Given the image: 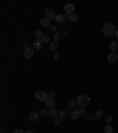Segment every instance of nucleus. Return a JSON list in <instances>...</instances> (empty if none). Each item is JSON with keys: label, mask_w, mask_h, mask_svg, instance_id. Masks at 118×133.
Wrapping results in <instances>:
<instances>
[{"label": "nucleus", "mask_w": 118, "mask_h": 133, "mask_svg": "<svg viewBox=\"0 0 118 133\" xmlns=\"http://www.w3.org/2000/svg\"><path fill=\"white\" fill-rule=\"evenodd\" d=\"M13 133H25V132H24L21 128H17V129H14L13 131Z\"/></svg>", "instance_id": "7c9ffc66"}, {"label": "nucleus", "mask_w": 118, "mask_h": 133, "mask_svg": "<svg viewBox=\"0 0 118 133\" xmlns=\"http://www.w3.org/2000/svg\"><path fill=\"white\" fill-rule=\"evenodd\" d=\"M77 101L76 100H70L68 101V107L70 108H72V109H76V107H77Z\"/></svg>", "instance_id": "f3484780"}, {"label": "nucleus", "mask_w": 118, "mask_h": 133, "mask_svg": "<svg viewBox=\"0 0 118 133\" xmlns=\"http://www.w3.org/2000/svg\"><path fill=\"white\" fill-rule=\"evenodd\" d=\"M115 35H116V38H117V39H118V29H117V30H116V33H115Z\"/></svg>", "instance_id": "72a5a7b5"}, {"label": "nucleus", "mask_w": 118, "mask_h": 133, "mask_svg": "<svg viewBox=\"0 0 118 133\" xmlns=\"http://www.w3.org/2000/svg\"><path fill=\"white\" fill-rule=\"evenodd\" d=\"M68 18H70L71 22H77V20H78V14L77 13H72V14H70V17H68Z\"/></svg>", "instance_id": "412c9836"}, {"label": "nucleus", "mask_w": 118, "mask_h": 133, "mask_svg": "<svg viewBox=\"0 0 118 133\" xmlns=\"http://www.w3.org/2000/svg\"><path fill=\"white\" fill-rule=\"evenodd\" d=\"M79 116H80V112H79V109H73L72 113H71V118H72V120H77Z\"/></svg>", "instance_id": "9b49d317"}, {"label": "nucleus", "mask_w": 118, "mask_h": 133, "mask_svg": "<svg viewBox=\"0 0 118 133\" xmlns=\"http://www.w3.org/2000/svg\"><path fill=\"white\" fill-rule=\"evenodd\" d=\"M60 37H61V36H60V33H59V32L53 33V39H55L56 42H58L59 39H60Z\"/></svg>", "instance_id": "393cba45"}, {"label": "nucleus", "mask_w": 118, "mask_h": 133, "mask_svg": "<svg viewBox=\"0 0 118 133\" xmlns=\"http://www.w3.org/2000/svg\"><path fill=\"white\" fill-rule=\"evenodd\" d=\"M64 20V17L61 16V14H57V17H56V22L57 23H63Z\"/></svg>", "instance_id": "5701e85b"}, {"label": "nucleus", "mask_w": 118, "mask_h": 133, "mask_svg": "<svg viewBox=\"0 0 118 133\" xmlns=\"http://www.w3.org/2000/svg\"><path fill=\"white\" fill-rule=\"evenodd\" d=\"M49 115H51L52 118H58V116H59V112L56 109L55 107H53V108H50V109H49Z\"/></svg>", "instance_id": "9d476101"}, {"label": "nucleus", "mask_w": 118, "mask_h": 133, "mask_svg": "<svg viewBox=\"0 0 118 133\" xmlns=\"http://www.w3.org/2000/svg\"><path fill=\"white\" fill-rule=\"evenodd\" d=\"M40 24H41V26H44V28H50L51 25H50V20H49V19L46 18H43L40 20Z\"/></svg>", "instance_id": "ddd939ff"}, {"label": "nucleus", "mask_w": 118, "mask_h": 133, "mask_svg": "<svg viewBox=\"0 0 118 133\" xmlns=\"http://www.w3.org/2000/svg\"><path fill=\"white\" fill-rule=\"evenodd\" d=\"M24 57H26V58L33 57V49H31V48H25V50H24Z\"/></svg>", "instance_id": "6e6552de"}, {"label": "nucleus", "mask_w": 118, "mask_h": 133, "mask_svg": "<svg viewBox=\"0 0 118 133\" xmlns=\"http://www.w3.org/2000/svg\"><path fill=\"white\" fill-rule=\"evenodd\" d=\"M34 96H36L37 100L40 101V102H46V101L49 100V94H46L44 92H37Z\"/></svg>", "instance_id": "7ed1b4c3"}, {"label": "nucleus", "mask_w": 118, "mask_h": 133, "mask_svg": "<svg viewBox=\"0 0 118 133\" xmlns=\"http://www.w3.org/2000/svg\"><path fill=\"white\" fill-rule=\"evenodd\" d=\"M64 11H65V13H66V14L74 13V12H73V11H74V5L71 4V3L66 4V5H65V7H64Z\"/></svg>", "instance_id": "423d86ee"}, {"label": "nucleus", "mask_w": 118, "mask_h": 133, "mask_svg": "<svg viewBox=\"0 0 118 133\" xmlns=\"http://www.w3.org/2000/svg\"><path fill=\"white\" fill-rule=\"evenodd\" d=\"M43 45H44V42L41 41V39H36L34 43H33V46L36 48V50H40L41 48H43Z\"/></svg>", "instance_id": "1a4fd4ad"}, {"label": "nucleus", "mask_w": 118, "mask_h": 133, "mask_svg": "<svg viewBox=\"0 0 118 133\" xmlns=\"http://www.w3.org/2000/svg\"><path fill=\"white\" fill-rule=\"evenodd\" d=\"M44 12H45V16H46V18L49 19V20H53L55 19L56 20V17H57V14L52 11V10H44Z\"/></svg>", "instance_id": "39448f33"}, {"label": "nucleus", "mask_w": 118, "mask_h": 133, "mask_svg": "<svg viewBox=\"0 0 118 133\" xmlns=\"http://www.w3.org/2000/svg\"><path fill=\"white\" fill-rule=\"evenodd\" d=\"M104 132L105 133H112L114 132V126H112V124H106L105 125Z\"/></svg>", "instance_id": "4468645a"}, {"label": "nucleus", "mask_w": 118, "mask_h": 133, "mask_svg": "<svg viewBox=\"0 0 118 133\" xmlns=\"http://www.w3.org/2000/svg\"><path fill=\"white\" fill-rule=\"evenodd\" d=\"M105 121H106V124H111V122L114 121L112 115H106V116H105Z\"/></svg>", "instance_id": "4be33fe9"}, {"label": "nucleus", "mask_w": 118, "mask_h": 133, "mask_svg": "<svg viewBox=\"0 0 118 133\" xmlns=\"http://www.w3.org/2000/svg\"><path fill=\"white\" fill-rule=\"evenodd\" d=\"M25 133H33V132H32V131H26Z\"/></svg>", "instance_id": "f704fd0d"}, {"label": "nucleus", "mask_w": 118, "mask_h": 133, "mask_svg": "<svg viewBox=\"0 0 118 133\" xmlns=\"http://www.w3.org/2000/svg\"><path fill=\"white\" fill-rule=\"evenodd\" d=\"M116 30H117V29L115 28L114 24L106 23V24H104V26L102 28V32H103L104 36L111 37V36H114L115 33H116Z\"/></svg>", "instance_id": "f257e3e1"}, {"label": "nucleus", "mask_w": 118, "mask_h": 133, "mask_svg": "<svg viewBox=\"0 0 118 133\" xmlns=\"http://www.w3.org/2000/svg\"><path fill=\"white\" fill-rule=\"evenodd\" d=\"M39 114H40V116H46V115L49 114V110H45V109H43L40 112V113H39Z\"/></svg>", "instance_id": "c85d7f7f"}, {"label": "nucleus", "mask_w": 118, "mask_h": 133, "mask_svg": "<svg viewBox=\"0 0 118 133\" xmlns=\"http://www.w3.org/2000/svg\"><path fill=\"white\" fill-rule=\"evenodd\" d=\"M49 94V99H53L55 100V97H56V92L55 90H51L50 93H47Z\"/></svg>", "instance_id": "a878e982"}, {"label": "nucleus", "mask_w": 118, "mask_h": 133, "mask_svg": "<svg viewBox=\"0 0 118 133\" xmlns=\"http://www.w3.org/2000/svg\"><path fill=\"white\" fill-rule=\"evenodd\" d=\"M50 30H51V31H52L53 33H56V32H57V30H58V28H57L56 25H51V26H50Z\"/></svg>", "instance_id": "bb28decb"}, {"label": "nucleus", "mask_w": 118, "mask_h": 133, "mask_svg": "<svg viewBox=\"0 0 118 133\" xmlns=\"http://www.w3.org/2000/svg\"><path fill=\"white\" fill-rule=\"evenodd\" d=\"M96 119L95 114H85V120L86 121H93Z\"/></svg>", "instance_id": "aec40b11"}, {"label": "nucleus", "mask_w": 118, "mask_h": 133, "mask_svg": "<svg viewBox=\"0 0 118 133\" xmlns=\"http://www.w3.org/2000/svg\"><path fill=\"white\" fill-rule=\"evenodd\" d=\"M34 36H36L37 39H41L43 37H44V33L41 30H36V32H34Z\"/></svg>", "instance_id": "dca6fc26"}, {"label": "nucleus", "mask_w": 118, "mask_h": 133, "mask_svg": "<svg viewBox=\"0 0 118 133\" xmlns=\"http://www.w3.org/2000/svg\"><path fill=\"white\" fill-rule=\"evenodd\" d=\"M60 120L61 119H59V118H55V125L56 126H59V125H60Z\"/></svg>", "instance_id": "c756f323"}, {"label": "nucleus", "mask_w": 118, "mask_h": 133, "mask_svg": "<svg viewBox=\"0 0 118 133\" xmlns=\"http://www.w3.org/2000/svg\"><path fill=\"white\" fill-rule=\"evenodd\" d=\"M58 48H59V43H58V42L53 41V42H51V43H50V50L56 51V50H58Z\"/></svg>", "instance_id": "f8f14e48"}, {"label": "nucleus", "mask_w": 118, "mask_h": 133, "mask_svg": "<svg viewBox=\"0 0 118 133\" xmlns=\"http://www.w3.org/2000/svg\"><path fill=\"white\" fill-rule=\"evenodd\" d=\"M41 41L44 42V43H49V42H50V37H49V36H44L43 38H41Z\"/></svg>", "instance_id": "cd10ccee"}, {"label": "nucleus", "mask_w": 118, "mask_h": 133, "mask_svg": "<svg viewBox=\"0 0 118 133\" xmlns=\"http://www.w3.org/2000/svg\"><path fill=\"white\" fill-rule=\"evenodd\" d=\"M77 105L80 107V108H85L87 105H90V101L91 99L87 95H84V94H80V95H78L77 97Z\"/></svg>", "instance_id": "f03ea898"}, {"label": "nucleus", "mask_w": 118, "mask_h": 133, "mask_svg": "<svg viewBox=\"0 0 118 133\" xmlns=\"http://www.w3.org/2000/svg\"><path fill=\"white\" fill-rule=\"evenodd\" d=\"M79 112H80V114H86V109L85 108H80Z\"/></svg>", "instance_id": "2f4dec72"}, {"label": "nucleus", "mask_w": 118, "mask_h": 133, "mask_svg": "<svg viewBox=\"0 0 118 133\" xmlns=\"http://www.w3.org/2000/svg\"><path fill=\"white\" fill-rule=\"evenodd\" d=\"M118 60V54L116 51H110V54L108 55V62L109 63H116Z\"/></svg>", "instance_id": "20e7f679"}, {"label": "nucleus", "mask_w": 118, "mask_h": 133, "mask_svg": "<svg viewBox=\"0 0 118 133\" xmlns=\"http://www.w3.org/2000/svg\"><path fill=\"white\" fill-rule=\"evenodd\" d=\"M103 114H104V110H103V109H98L95 113L96 119H99V118H102V116H103Z\"/></svg>", "instance_id": "6ab92c4d"}, {"label": "nucleus", "mask_w": 118, "mask_h": 133, "mask_svg": "<svg viewBox=\"0 0 118 133\" xmlns=\"http://www.w3.org/2000/svg\"><path fill=\"white\" fill-rule=\"evenodd\" d=\"M59 119H65L66 118V112L65 110H63V112H59Z\"/></svg>", "instance_id": "b1692460"}, {"label": "nucleus", "mask_w": 118, "mask_h": 133, "mask_svg": "<svg viewBox=\"0 0 118 133\" xmlns=\"http://www.w3.org/2000/svg\"><path fill=\"white\" fill-rule=\"evenodd\" d=\"M27 118L30 121H37V120L40 118V114L39 113H37V112H30L27 115Z\"/></svg>", "instance_id": "0eeeda50"}, {"label": "nucleus", "mask_w": 118, "mask_h": 133, "mask_svg": "<svg viewBox=\"0 0 118 133\" xmlns=\"http://www.w3.org/2000/svg\"><path fill=\"white\" fill-rule=\"evenodd\" d=\"M53 57H55V60H58V58H59V54H58V52H55Z\"/></svg>", "instance_id": "473e14b6"}, {"label": "nucleus", "mask_w": 118, "mask_h": 133, "mask_svg": "<svg viewBox=\"0 0 118 133\" xmlns=\"http://www.w3.org/2000/svg\"><path fill=\"white\" fill-rule=\"evenodd\" d=\"M45 103H46V106H47L49 108H53V107H55V100H53V99H49Z\"/></svg>", "instance_id": "a211bd4d"}, {"label": "nucleus", "mask_w": 118, "mask_h": 133, "mask_svg": "<svg viewBox=\"0 0 118 133\" xmlns=\"http://www.w3.org/2000/svg\"><path fill=\"white\" fill-rule=\"evenodd\" d=\"M118 49V44H117V42L114 41V42H111L110 43V50L111 51H116Z\"/></svg>", "instance_id": "2eb2a0df"}]
</instances>
